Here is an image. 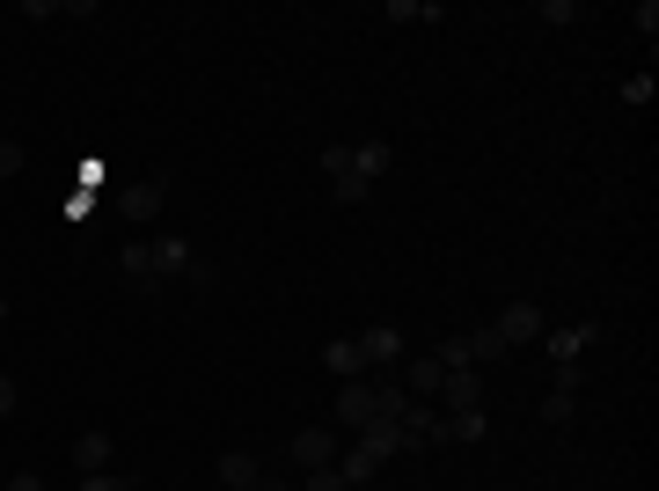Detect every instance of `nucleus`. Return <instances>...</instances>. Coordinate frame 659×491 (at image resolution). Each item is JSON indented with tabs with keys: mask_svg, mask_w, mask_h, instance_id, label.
I'll return each instance as SVG.
<instances>
[{
	"mask_svg": "<svg viewBox=\"0 0 659 491\" xmlns=\"http://www.w3.org/2000/svg\"><path fill=\"white\" fill-rule=\"evenodd\" d=\"M593 338H601V323L593 316L586 323H557V330H542V352H550V367H579Z\"/></svg>",
	"mask_w": 659,
	"mask_h": 491,
	"instance_id": "obj_1",
	"label": "nucleus"
},
{
	"mask_svg": "<svg viewBox=\"0 0 659 491\" xmlns=\"http://www.w3.org/2000/svg\"><path fill=\"white\" fill-rule=\"evenodd\" d=\"M491 330H498V338H506L513 352H520V344H536L542 330H550V323H542V308H536V301H506V308L491 316Z\"/></svg>",
	"mask_w": 659,
	"mask_h": 491,
	"instance_id": "obj_2",
	"label": "nucleus"
},
{
	"mask_svg": "<svg viewBox=\"0 0 659 491\" xmlns=\"http://www.w3.org/2000/svg\"><path fill=\"white\" fill-rule=\"evenodd\" d=\"M352 344H360L366 367H403V330H396V323H366Z\"/></svg>",
	"mask_w": 659,
	"mask_h": 491,
	"instance_id": "obj_3",
	"label": "nucleus"
},
{
	"mask_svg": "<svg viewBox=\"0 0 659 491\" xmlns=\"http://www.w3.org/2000/svg\"><path fill=\"white\" fill-rule=\"evenodd\" d=\"M447 411H484V374L476 367H455L447 382H439V418Z\"/></svg>",
	"mask_w": 659,
	"mask_h": 491,
	"instance_id": "obj_4",
	"label": "nucleus"
},
{
	"mask_svg": "<svg viewBox=\"0 0 659 491\" xmlns=\"http://www.w3.org/2000/svg\"><path fill=\"white\" fill-rule=\"evenodd\" d=\"M118 271L132 279V294H162V279H154V243H118Z\"/></svg>",
	"mask_w": 659,
	"mask_h": 491,
	"instance_id": "obj_5",
	"label": "nucleus"
},
{
	"mask_svg": "<svg viewBox=\"0 0 659 491\" xmlns=\"http://www.w3.org/2000/svg\"><path fill=\"white\" fill-rule=\"evenodd\" d=\"M338 463V433H322V425H308V433H293V469L308 477V469H330Z\"/></svg>",
	"mask_w": 659,
	"mask_h": 491,
	"instance_id": "obj_6",
	"label": "nucleus"
},
{
	"mask_svg": "<svg viewBox=\"0 0 659 491\" xmlns=\"http://www.w3.org/2000/svg\"><path fill=\"white\" fill-rule=\"evenodd\" d=\"M162 198H169V191H162V176H140V184H125V191H118V213H125V221H154V213H162Z\"/></svg>",
	"mask_w": 659,
	"mask_h": 491,
	"instance_id": "obj_7",
	"label": "nucleus"
},
{
	"mask_svg": "<svg viewBox=\"0 0 659 491\" xmlns=\"http://www.w3.org/2000/svg\"><path fill=\"white\" fill-rule=\"evenodd\" d=\"M352 441H360V447H374L381 463H396V455H411V447H403V425H396V418H366V425L352 433Z\"/></svg>",
	"mask_w": 659,
	"mask_h": 491,
	"instance_id": "obj_8",
	"label": "nucleus"
},
{
	"mask_svg": "<svg viewBox=\"0 0 659 491\" xmlns=\"http://www.w3.org/2000/svg\"><path fill=\"white\" fill-rule=\"evenodd\" d=\"M462 344H469V367H506L513 360V344L491 330V323H476V330H462Z\"/></svg>",
	"mask_w": 659,
	"mask_h": 491,
	"instance_id": "obj_9",
	"label": "nucleus"
},
{
	"mask_svg": "<svg viewBox=\"0 0 659 491\" xmlns=\"http://www.w3.org/2000/svg\"><path fill=\"white\" fill-rule=\"evenodd\" d=\"M381 469H389V463H381L374 447H360V441H352V447H338V477H344V484H352V491H360V484H374Z\"/></svg>",
	"mask_w": 659,
	"mask_h": 491,
	"instance_id": "obj_10",
	"label": "nucleus"
},
{
	"mask_svg": "<svg viewBox=\"0 0 659 491\" xmlns=\"http://www.w3.org/2000/svg\"><path fill=\"white\" fill-rule=\"evenodd\" d=\"M366 418H374V382H344L338 389V425L344 433H360Z\"/></svg>",
	"mask_w": 659,
	"mask_h": 491,
	"instance_id": "obj_11",
	"label": "nucleus"
},
{
	"mask_svg": "<svg viewBox=\"0 0 659 491\" xmlns=\"http://www.w3.org/2000/svg\"><path fill=\"white\" fill-rule=\"evenodd\" d=\"M396 425H403V447H411V455L439 441V411H433V404H411V411L396 418Z\"/></svg>",
	"mask_w": 659,
	"mask_h": 491,
	"instance_id": "obj_12",
	"label": "nucleus"
},
{
	"mask_svg": "<svg viewBox=\"0 0 659 491\" xmlns=\"http://www.w3.org/2000/svg\"><path fill=\"white\" fill-rule=\"evenodd\" d=\"M184 271H191V243H184V235H162V243H154V279L169 287V279H184Z\"/></svg>",
	"mask_w": 659,
	"mask_h": 491,
	"instance_id": "obj_13",
	"label": "nucleus"
},
{
	"mask_svg": "<svg viewBox=\"0 0 659 491\" xmlns=\"http://www.w3.org/2000/svg\"><path fill=\"white\" fill-rule=\"evenodd\" d=\"M110 455H118L110 433H73V469H81V477H89V469H110Z\"/></svg>",
	"mask_w": 659,
	"mask_h": 491,
	"instance_id": "obj_14",
	"label": "nucleus"
},
{
	"mask_svg": "<svg viewBox=\"0 0 659 491\" xmlns=\"http://www.w3.org/2000/svg\"><path fill=\"white\" fill-rule=\"evenodd\" d=\"M257 477H264L257 455H243V447H227V455H220V484H227V491H249Z\"/></svg>",
	"mask_w": 659,
	"mask_h": 491,
	"instance_id": "obj_15",
	"label": "nucleus"
},
{
	"mask_svg": "<svg viewBox=\"0 0 659 491\" xmlns=\"http://www.w3.org/2000/svg\"><path fill=\"white\" fill-rule=\"evenodd\" d=\"M389 162H396V148L389 140H352V169L374 184V176H389Z\"/></svg>",
	"mask_w": 659,
	"mask_h": 491,
	"instance_id": "obj_16",
	"label": "nucleus"
},
{
	"mask_svg": "<svg viewBox=\"0 0 659 491\" xmlns=\"http://www.w3.org/2000/svg\"><path fill=\"white\" fill-rule=\"evenodd\" d=\"M322 367H330V374H344V382H360V374H366V360H360V344H352V338H330V344H322Z\"/></svg>",
	"mask_w": 659,
	"mask_h": 491,
	"instance_id": "obj_17",
	"label": "nucleus"
},
{
	"mask_svg": "<svg viewBox=\"0 0 659 491\" xmlns=\"http://www.w3.org/2000/svg\"><path fill=\"white\" fill-rule=\"evenodd\" d=\"M484 433H491L484 411H447V418H439V441H469V447H476Z\"/></svg>",
	"mask_w": 659,
	"mask_h": 491,
	"instance_id": "obj_18",
	"label": "nucleus"
},
{
	"mask_svg": "<svg viewBox=\"0 0 659 491\" xmlns=\"http://www.w3.org/2000/svg\"><path fill=\"white\" fill-rule=\"evenodd\" d=\"M439 382H447V367H439L433 352H425V360H411V367H403V389H411V396H439Z\"/></svg>",
	"mask_w": 659,
	"mask_h": 491,
	"instance_id": "obj_19",
	"label": "nucleus"
},
{
	"mask_svg": "<svg viewBox=\"0 0 659 491\" xmlns=\"http://www.w3.org/2000/svg\"><path fill=\"white\" fill-rule=\"evenodd\" d=\"M403 411H411V389H403L396 374H381V382H374V418H403Z\"/></svg>",
	"mask_w": 659,
	"mask_h": 491,
	"instance_id": "obj_20",
	"label": "nucleus"
},
{
	"mask_svg": "<svg viewBox=\"0 0 659 491\" xmlns=\"http://www.w3.org/2000/svg\"><path fill=\"white\" fill-rule=\"evenodd\" d=\"M330 198H338V206H366V198H374V184H366L360 169H352V176H330Z\"/></svg>",
	"mask_w": 659,
	"mask_h": 491,
	"instance_id": "obj_21",
	"label": "nucleus"
},
{
	"mask_svg": "<svg viewBox=\"0 0 659 491\" xmlns=\"http://www.w3.org/2000/svg\"><path fill=\"white\" fill-rule=\"evenodd\" d=\"M572 418H579V396H564V389L542 396V425H572Z\"/></svg>",
	"mask_w": 659,
	"mask_h": 491,
	"instance_id": "obj_22",
	"label": "nucleus"
},
{
	"mask_svg": "<svg viewBox=\"0 0 659 491\" xmlns=\"http://www.w3.org/2000/svg\"><path fill=\"white\" fill-rule=\"evenodd\" d=\"M81 491H140V477H118V469H89Z\"/></svg>",
	"mask_w": 659,
	"mask_h": 491,
	"instance_id": "obj_23",
	"label": "nucleus"
},
{
	"mask_svg": "<svg viewBox=\"0 0 659 491\" xmlns=\"http://www.w3.org/2000/svg\"><path fill=\"white\" fill-rule=\"evenodd\" d=\"M433 360L455 374V367H469V344H462V338H439V344H433Z\"/></svg>",
	"mask_w": 659,
	"mask_h": 491,
	"instance_id": "obj_24",
	"label": "nucleus"
},
{
	"mask_svg": "<svg viewBox=\"0 0 659 491\" xmlns=\"http://www.w3.org/2000/svg\"><path fill=\"white\" fill-rule=\"evenodd\" d=\"M301 491H352V484H344L338 463H330V469H308V477H301Z\"/></svg>",
	"mask_w": 659,
	"mask_h": 491,
	"instance_id": "obj_25",
	"label": "nucleus"
},
{
	"mask_svg": "<svg viewBox=\"0 0 659 491\" xmlns=\"http://www.w3.org/2000/svg\"><path fill=\"white\" fill-rule=\"evenodd\" d=\"M23 162H30L23 140H0V184H8V176H23Z\"/></svg>",
	"mask_w": 659,
	"mask_h": 491,
	"instance_id": "obj_26",
	"label": "nucleus"
},
{
	"mask_svg": "<svg viewBox=\"0 0 659 491\" xmlns=\"http://www.w3.org/2000/svg\"><path fill=\"white\" fill-rule=\"evenodd\" d=\"M572 15H579L572 0H542V8H536V23H550V30H564V23H572Z\"/></svg>",
	"mask_w": 659,
	"mask_h": 491,
	"instance_id": "obj_27",
	"label": "nucleus"
},
{
	"mask_svg": "<svg viewBox=\"0 0 659 491\" xmlns=\"http://www.w3.org/2000/svg\"><path fill=\"white\" fill-rule=\"evenodd\" d=\"M623 103H631V110H645V103H652V74H631V81H623Z\"/></svg>",
	"mask_w": 659,
	"mask_h": 491,
	"instance_id": "obj_28",
	"label": "nucleus"
},
{
	"mask_svg": "<svg viewBox=\"0 0 659 491\" xmlns=\"http://www.w3.org/2000/svg\"><path fill=\"white\" fill-rule=\"evenodd\" d=\"M579 382H586L579 367H550V389H564V396H579Z\"/></svg>",
	"mask_w": 659,
	"mask_h": 491,
	"instance_id": "obj_29",
	"label": "nucleus"
},
{
	"mask_svg": "<svg viewBox=\"0 0 659 491\" xmlns=\"http://www.w3.org/2000/svg\"><path fill=\"white\" fill-rule=\"evenodd\" d=\"M8 491H45V477H37V469H15V477H8Z\"/></svg>",
	"mask_w": 659,
	"mask_h": 491,
	"instance_id": "obj_30",
	"label": "nucleus"
},
{
	"mask_svg": "<svg viewBox=\"0 0 659 491\" xmlns=\"http://www.w3.org/2000/svg\"><path fill=\"white\" fill-rule=\"evenodd\" d=\"M15 404H23V396H15V382L0 374V418H15Z\"/></svg>",
	"mask_w": 659,
	"mask_h": 491,
	"instance_id": "obj_31",
	"label": "nucleus"
},
{
	"mask_svg": "<svg viewBox=\"0 0 659 491\" xmlns=\"http://www.w3.org/2000/svg\"><path fill=\"white\" fill-rule=\"evenodd\" d=\"M249 491H293V484H286V477H279V469H264V477H257V484H249Z\"/></svg>",
	"mask_w": 659,
	"mask_h": 491,
	"instance_id": "obj_32",
	"label": "nucleus"
},
{
	"mask_svg": "<svg viewBox=\"0 0 659 491\" xmlns=\"http://www.w3.org/2000/svg\"><path fill=\"white\" fill-rule=\"evenodd\" d=\"M0 330H8V294H0Z\"/></svg>",
	"mask_w": 659,
	"mask_h": 491,
	"instance_id": "obj_33",
	"label": "nucleus"
}]
</instances>
